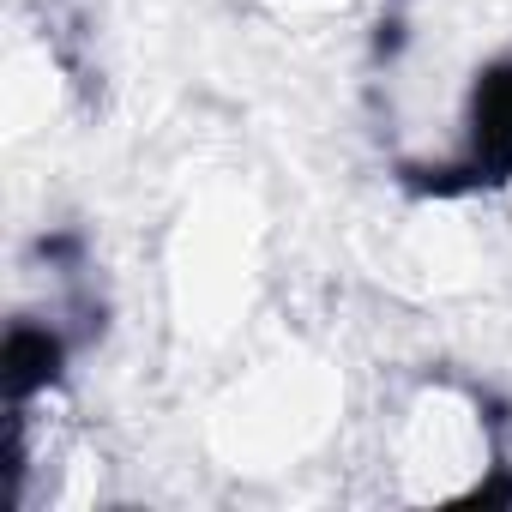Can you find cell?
Here are the masks:
<instances>
[{
	"label": "cell",
	"mask_w": 512,
	"mask_h": 512,
	"mask_svg": "<svg viewBox=\"0 0 512 512\" xmlns=\"http://www.w3.org/2000/svg\"><path fill=\"white\" fill-rule=\"evenodd\" d=\"M55 362H61V344H55L49 332L19 326L13 344H7V386H13V398H25L31 386H43V380L55 374Z\"/></svg>",
	"instance_id": "2"
},
{
	"label": "cell",
	"mask_w": 512,
	"mask_h": 512,
	"mask_svg": "<svg viewBox=\"0 0 512 512\" xmlns=\"http://www.w3.org/2000/svg\"><path fill=\"white\" fill-rule=\"evenodd\" d=\"M446 175H458L452 187H476V181H506L512 175V61L482 73L476 103H470V151Z\"/></svg>",
	"instance_id": "1"
}]
</instances>
